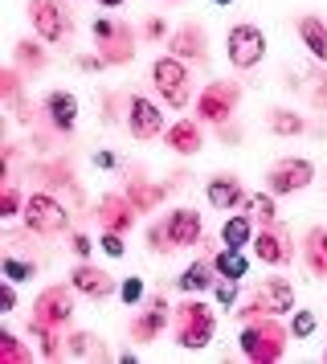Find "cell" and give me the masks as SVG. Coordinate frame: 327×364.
I'll return each mask as SVG.
<instances>
[{
	"mask_svg": "<svg viewBox=\"0 0 327 364\" xmlns=\"http://www.w3.org/2000/svg\"><path fill=\"white\" fill-rule=\"evenodd\" d=\"M25 221H29V230H37V233H62L70 213H65L53 197L37 193V197H29V205H25Z\"/></svg>",
	"mask_w": 327,
	"mask_h": 364,
	"instance_id": "obj_4",
	"label": "cell"
},
{
	"mask_svg": "<svg viewBox=\"0 0 327 364\" xmlns=\"http://www.w3.org/2000/svg\"><path fill=\"white\" fill-rule=\"evenodd\" d=\"M41 311H37V319L41 323H62L65 315H70V295H65L62 287H53V291H45L41 295V303H37Z\"/></svg>",
	"mask_w": 327,
	"mask_h": 364,
	"instance_id": "obj_11",
	"label": "cell"
},
{
	"mask_svg": "<svg viewBox=\"0 0 327 364\" xmlns=\"http://www.w3.org/2000/svg\"><path fill=\"white\" fill-rule=\"evenodd\" d=\"M74 254L86 258V254H90V237H74Z\"/></svg>",
	"mask_w": 327,
	"mask_h": 364,
	"instance_id": "obj_31",
	"label": "cell"
},
{
	"mask_svg": "<svg viewBox=\"0 0 327 364\" xmlns=\"http://www.w3.org/2000/svg\"><path fill=\"white\" fill-rule=\"evenodd\" d=\"M74 287H78V291H86V295H107V291H111V279H107L102 270L78 266V270H74Z\"/></svg>",
	"mask_w": 327,
	"mask_h": 364,
	"instance_id": "obj_15",
	"label": "cell"
},
{
	"mask_svg": "<svg viewBox=\"0 0 327 364\" xmlns=\"http://www.w3.org/2000/svg\"><path fill=\"white\" fill-rule=\"evenodd\" d=\"M291 331H294V340H307L311 331H315V315H311V311H294Z\"/></svg>",
	"mask_w": 327,
	"mask_h": 364,
	"instance_id": "obj_23",
	"label": "cell"
},
{
	"mask_svg": "<svg viewBox=\"0 0 327 364\" xmlns=\"http://www.w3.org/2000/svg\"><path fill=\"white\" fill-rule=\"evenodd\" d=\"M4 274H9V282H25L33 274L29 262H16V258H4Z\"/></svg>",
	"mask_w": 327,
	"mask_h": 364,
	"instance_id": "obj_24",
	"label": "cell"
},
{
	"mask_svg": "<svg viewBox=\"0 0 327 364\" xmlns=\"http://www.w3.org/2000/svg\"><path fill=\"white\" fill-rule=\"evenodd\" d=\"M209 200H213V209H233L242 200V184L233 176H217V181H209Z\"/></svg>",
	"mask_w": 327,
	"mask_h": 364,
	"instance_id": "obj_13",
	"label": "cell"
},
{
	"mask_svg": "<svg viewBox=\"0 0 327 364\" xmlns=\"http://www.w3.org/2000/svg\"><path fill=\"white\" fill-rule=\"evenodd\" d=\"M217 4H229V0H217Z\"/></svg>",
	"mask_w": 327,
	"mask_h": 364,
	"instance_id": "obj_33",
	"label": "cell"
},
{
	"mask_svg": "<svg viewBox=\"0 0 327 364\" xmlns=\"http://www.w3.org/2000/svg\"><path fill=\"white\" fill-rule=\"evenodd\" d=\"M45 107H49V119H53L62 132L74 127V119H78V99H74L70 90H53V95L45 99Z\"/></svg>",
	"mask_w": 327,
	"mask_h": 364,
	"instance_id": "obj_10",
	"label": "cell"
},
{
	"mask_svg": "<svg viewBox=\"0 0 327 364\" xmlns=\"http://www.w3.org/2000/svg\"><path fill=\"white\" fill-rule=\"evenodd\" d=\"M168 144L176 151H196L200 148V132H196V123H176L172 132H168Z\"/></svg>",
	"mask_w": 327,
	"mask_h": 364,
	"instance_id": "obj_17",
	"label": "cell"
},
{
	"mask_svg": "<svg viewBox=\"0 0 327 364\" xmlns=\"http://www.w3.org/2000/svg\"><path fill=\"white\" fill-rule=\"evenodd\" d=\"M176 53H200V33L184 29V33L176 37Z\"/></svg>",
	"mask_w": 327,
	"mask_h": 364,
	"instance_id": "obj_25",
	"label": "cell"
},
{
	"mask_svg": "<svg viewBox=\"0 0 327 364\" xmlns=\"http://www.w3.org/2000/svg\"><path fill=\"white\" fill-rule=\"evenodd\" d=\"M151 82H156V90L164 95L168 107H184L188 102V74H184V66L176 58H160L151 66Z\"/></svg>",
	"mask_w": 327,
	"mask_h": 364,
	"instance_id": "obj_3",
	"label": "cell"
},
{
	"mask_svg": "<svg viewBox=\"0 0 327 364\" xmlns=\"http://www.w3.org/2000/svg\"><path fill=\"white\" fill-rule=\"evenodd\" d=\"M299 33H303V41H307V50L319 58V62H327V25L319 17H303L299 21Z\"/></svg>",
	"mask_w": 327,
	"mask_h": 364,
	"instance_id": "obj_12",
	"label": "cell"
},
{
	"mask_svg": "<svg viewBox=\"0 0 327 364\" xmlns=\"http://www.w3.org/2000/svg\"><path fill=\"white\" fill-rule=\"evenodd\" d=\"M221 242H225L229 250H242L245 242H250V217H229L225 230H221Z\"/></svg>",
	"mask_w": 327,
	"mask_h": 364,
	"instance_id": "obj_18",
	"label": "cell"
},
{
	"mask_svg": "<svg viewBox=\"0 0 327 364\" xmlns=\"http://www.w3.org/2000/svg\"><path fill=\"white\" fill-rule=\"evenodd\" d=\"M0 213H4V217L16 213V188H9V193H4V209H0Z\"/></svg>",
	"mask_w": 327,
	"mask_h": 364,
	"instance_id": "obj_29",
	"label": "cell"
},
{
	"mask_svg": "<svg viewBox=\"0 0 327 364\" xmlns=\"http://www.w3.org/2000/svg\"><path fill=\"white\" fill-rule=\"evenodd\" d=\"M29 17H33V29L45 37V41H65L70 37V17L62 13L58 0H33Z\"/></svg>",
	"mask_w": 327,
	"mask_h": 364,
	"instance_id": "obj_5",
	"label": "cell"
},
{
	"mask_svg": "<svg viewBox=\"0 0 327 364\" xmlns=\"http://www.w3.org/2000/svg\"><path fill=\"white\" fill-rule=\"evenodd\" d=\"M229 62L237 70H250L262 62V53H266V33L254 29V25H233L229 29Z\"/></svg>",
	"mask_w": 327,
	"mask_h": 364,
	"instance_id": "obj_2",
	"label": "cell"
},
{
	"mask_svg": "<svg viewBox=\"0 0 327 364\" xmlns=\"http://www.w3.org/2000/svg\"><path fill=\"white\" fill-rule=\"evenodd\" d=\"M233 107V90L229 86H209L205 95H200V115L205 119H221Z\"/></svg>",
	"mask_w": 327,
	"mask_h": 364,
	"instance_id": "obj_14",
	"label": "cell"
},
{
	"mask_svg": "<svg viewBox=\"0 0 327 364\" xmlns=\"http://www.w3.org/2000/svg\"><path fill=\"white\" fill-rule=\"evenodd\" d=\"M217 299H221L225 307H233V299H237V287H233V279H229V282H221V287H217Z\"/></svg>",
	"mask_w": 327,
	"mask_h": 364,
	"instance_id": "obj_28",
	"label": "cell"
},
{
	"mask_svg": "<svg viewBox=\"0 0 327 364\" xmlns=\"http://www.w3.org/2000/svg\"><path fill=\"white\" fill-rule=\"evenodd\" d=\"M311 184V164L307 160H282L270 168V193H294Z\"/></svg>",
	"mask_w": 327,
	"mask_h": 364,
	"instance_id": "obj_7",
	"label": "cell"
},
{
	"mask_svg": "<svg viewBox=\"0 0 327 364\" xmlns=\"http://www.w3.org/2000/svg\"><path fill=\"white\" fill-rule=\"evenodd\" d=\"M127 111H131L127 123H131V135H135V139H151V135H160V132H164V111H160V107H156L151 99L135 95Z\"/></svg>",
	"mask_w": 327,
	"mask_h": 364,
	"instance_id": "obj_6",
	"label": "cell"
},
{
	"mask_svg": "<svg viewBox=\"0 0 327 364\" xmlns=\"http://www.w3.org/2000/svg\"><path fill=\"white\" fill-rule=\"evenodd\" d=\"M258 258H266V262H286V258H291L286 237H282V233H262L258 237Z\"/></svg>",
	"mask_w": 327,
	"mask_h": 364,
	"instance_id": "obj_16",
	"label": "cell"
},
{
	"mask_svg": "<svg viewBox=\"0 0 327 364\" xmlns=\"http://www.w3.org/2000/svg\"><path fill=\"white\" fill-rule=\"evenodd\" d=\"M270 127H274V132H282V135H299V132H303V119L286 115V111H274V115H270Z\"/></svg>",
	"mask_w": 327,
	"mask_h": 364,
	"instance_id": "obj_21",
	"label": "cell"
},
{
	"mask_svg": "<svg viewBox=\"0 0 327 364\" xmlns=\"http://www.w3.org/2000/svg\"><path fill=\"white\" fill-rule=\"evenodd\" d=\"M209 331H213V319L200 303H188L184 307V328H180V344L184 348H205L209 344Z\"/></svg>",
	"mask_w": 327,
	"mask_h": 364,
	"instance_id": "obj_8",
	"label": "cell"
},
{
	"mask_svg": "<svg viewBox=\"0 0 327 364\" xmlns=\"http://www.w3.org/2000/svg\"><path fill=\"white\" fill-rule=\"evenodd\" d=\"M250 209H254V217H262V225H270V221H274V200L270 197H250Z\"/></svg>",
	"mask_w": 327,
	"mask_h": 364,
	"instance_id": "obj_22",
	"label": "cell"
},
{
	"mask_svg": "<svg viewBox=\"0 0 327 364\" xmlns=\"http://www.w3.org/2000/svg\"><path fill=\"white\" fill-rule=\"evenodd\" d=\"M13 303H16L13 287H4V291H0V311H13Z\"/></svg>",
	"mask_w": 327,
	"mask_h": 364,
	"instance_id": "obj_30",
	"label": "cell"
},
{
	"mask_svg": "<svg viewBox=\"0 0 327 364\" xmlns=\"http://www.w3.org/2000/svg\"><path fill=\"white\" fill-rule=\"evenodd\" d=\"M119 295L127 299V303H139V299H144V282H139V279H127L123 287H119Z\"/></svg>",
	"mask_w": 327,
	"mask_h": 364,
	"instance_id": "obj_26",
	"label": "cell"
},
{
	"mask_svg": "<svg viewBox=\"0 0 327 364\" xmlns=\"http://www.w3.org/2000/svg\"><path fill=\"white\" fill-rule=\"evenodd\" d=\"M254 299H258V307H266L270 315L291 311V307H294V291H291V287H286L282 279L262 282V287H258V295H254Z\"/></svg>",
	"mask_w": 327,
	"mask_h": 364,
	"instance_id": "obj_9",
	"label": "cell"
},
{
	"mask_svg": "<svg viewBox=\"0 0 327 364\" xmlns=\"http://www.w3.org/2000/svg\"><path fill=\"white\" fill-rule=\"evenodd\" d=\"M213 266H217V274H225V279H233V282L245 274V258L237 254V250H229V246L217 254V262H213Z\"/></svg>",
	"mask_w": 327,
	"mask_h": 364,
	"instance_id": "obj_19",
	"label": "cell"
},
{
	"mask_svg": "<svg viewBox=\"0 0 327 364\" xmlns=\"http://www.w3.org/2000/svg\"><path fill=\"white\" fill-rule=\"evenodd\" d=\"M180 287L184 291H205V287H213V274H209V266H200V262H193L184 274H180Z\"/></svg>",
	"mask_w": 327,
	"mask_h": 364,
	"instance_id": "obj_20",
	"label": "cell"
},
{
	"mask_svg": "<svg viewBox=\"0 0 327 364\" xmlns=\"http://www.w3.org/2000/svg\"><path fill=\"white\" fill-rule=\"evenodd\" d=\"M98 4H111V9H114V4H123V0H98Z\"/></svg>",
	"mask_w": 327,
	"mask_h": 364,
	"instance_id": "obj_32",
	"label": "cell"
},
{
	"mask_svg": "<svg viewBox=\"0 0 327 364\" xmlns=\"http://www.w3.org/2000/svg\"><path fill=\"white\" fill-rule=\"evenodd\" d=\"M102 250H107L111 258H119V254H123V237H119V233H107V237H102Z\"/></svg>",
	"mask_w": 327,
	"mask_h": 364,
	"instance_id": "obj_27",
	"label": "cell"
},
{
	"mask_svg": "<svg viewBox=\"0 0 327 364\" xmlns=\"http://www.w3.org/2000/svg\"><path fill=\"white\" fill-rule=\"evenodd\" d=\"M196 237H200V217L193 209H176V213H168L164 225H151V246L160 250L164 242L168 246H193Z\"/></svg>",
	"mask_w": 327,
	"mask_h": 364,
	"instance_id": "obj_1",
	"label": "cell"
}]
</instances>
